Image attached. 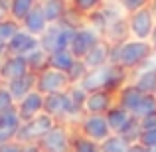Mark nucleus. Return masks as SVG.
<instances>
[{
	"label": "nucleus",
	"instance_id": "30",
	"mask_svg": "<svg viewBox=\"0 0 156 152\" xmlns=\"http://www.w3.org/2000/svg\"><path fill=\"white\" fill-rule=\"evenodd\" d=\"M73 10H77L79 14H93L99 8H103V0H71Z\"/></svg>",
	"mask_w": 156,
	"mask_h": 152
},
{
	"label": "nucleus",
	"instance_id": "4",
	"mask_svg": "<svg viewBox=\"0 0 156 152\" xmlns=\"http://www.w3.org/2000/svg\"><path fill=\"white\" fill-rule=\"evenodd\" d=\"M79 134L97 142V144H101L113 133H111V126L107 122L105 115H83L79 121Z\"/></svg>",
	"mask_w": 156,
	"mask_h": 152
},
{
	"label": "nucleus",
	"instance_id": "23",
	"mask_svg": "<svg viewBox=\"0 0 156 152\" xmlns=\"http://www.w3.org/2000/svg\"><path fill=\"white\" fill-rule=\"evenodd\" d=\"M26 61H28V67H30L32 73H40L46 67H50V53L46 50H42V48H38L32 53H28Z\"/></svg>",
	"mask_w": 156,
	"mask_h": 152
},
{
	"label": "nucleus",
	"instance_id": "11",
	"mask_svg": "<svg viewBox=\"0 0 156 152\" xmlns=\"http://www.w3.org/2000/svg\"><path fill=\"white\" fill-rule=\"evenodd\" d=\"M6 48H8V55H22V57H26L28 53H32L34 50L40 48V38L32 36L30 32H26V30H20L18 34L6 44Z\"/></svg>",
	"mask_w": 156,
	"mask_h": 152
},
{
	"label": "nucleus",
	"instance_id": "1",
	"mask_svg": "<svg viewBox=\"0 0 156 152\" xmlns=\"http://www.w3.org/2000/svg\"><path fill=\"white\" fill-rule=\"evenodd\" d=\"M152 46L150 42H140V40L129 38L126 42L117 44L111 50V63L117 67L130 71V69H138L150 55H152Z\"/></svg>",
	"mask_w": 156,
	"mask_h": 152
},
{
	"label": "nucleus",
	"instance_id": "41",
	"mask_svg": "<svg viewBox=\"0 0 156 152\" xmlns=\"http://www.w3.org/2000/svg\"><path fill=\"white\" fill-rule=\"evenodd\" d=\"M148 8H150V12L154 14V18H156V0H150V2H148Z\"/></svg>",
	"mask_w": 156,
	"mask_h": 152
},
{
	"label": "nucleus",
	"instance_id": "25",
	"mask_svg": "<svg viewBox=\"0 0 156 152\" xmlns=\"http://www.w3.org/2000/svg\"><path fill=\"white\" fill-rule=\"evenodd\" d=\"M20 30H22V26H20L16 20H12V18L6 16L4 20H0V42L8 44Z\"/></svg>",
	"mask_w": 156,
	"mask_h": 152
},
{
	"label": "nucleus",
	"instance_id": "17",
	"mask_svg": "<svg viewBox=\"0 0 156 152\" xmlns=\"http://www.w3.org/2000/svg\"><path fill=\"white\" fill-rule=\"evenodd\" d=\"M36 79H38V75L30 71V73H26L24 77H20V79H16V81H12V83L4 85V87L10 91L12 99L18 103V101H22L24 97L30 95V93L36 89Z\"/></svg>",
	"mask_w": 156,
	"mask_h": 152
},
{
	"label": "nucleus",
	"instance_id": "43",
	"mask_svg": "<svg viewBox=\"0 0 156 152\" xmlns=\"http://www.w3.org/2000/svg\"><path fill=\"white\" fill-rule=\"evenodd\" d=\"M6 16H8V12H6V10H4V8H2V6H0V20H4V18H6Z\"/></svg>",
	"mask_w": 156,
	"mask_h": 152
},
{
	"label": "nucleus",
	"instance_id": "24",
	"mask_svg": "<svg viewBox=\"0 0 156 152\" xmlns=\"http://www.w3.org/2000/svg\"><path fill=\"white\" fill-rule=\"evenodd\" d=\"M140 133H142V129H140V121H138L136 117H133L129 122L125 125V129L119 133V136H122L129 144H134V142H138V138H140Z\"/></svg>",
	"mask_w": 156,
	"mask_h": 152
},
{
	"label": "nucleus",
	"instance_id": "3",
	"mask_svg": "<svg viewBox=\"0 0 156 152\" xmlns=\"http://www.w3.org/2000/svg\"><path fill=\"white\" fill-rule=\"evenodd\" d=\"M55 125H57L55 118H51L50 115L42 113L38 117H34L32 121H26V122L20 125L16 142H20V144H38Z\"/></svg>",
	"mask_w": 156,
	"mask_h": 152
},
{
	"label": "nucleus",
	"instance_id": "33",
	"mask_svg": "<svg viewBox=\"0 0 156 152\" xmlns=\"http://www.w3.org/2000/svg\"><path fill=\"white\" fill-rule=\"evenodd\" d=\"M16 109V101L12 99L10 91H8L4 85H0V115L8 113V111Z\"/></svg>",
	"mask_w": 156,
	"mask_h": 152
},
{
	"label": "nucleus",
	"instance_id": "45",
	"mask_svg": "<svg viewBox=\"0 0 156 152\" xmlns=\"http://www.w3.org/2000/svg\"><path fill=\"white\" fill-rule=\"evenodd\" d=\"M152 95H154V97H156V87H154V93H152Z\"/></svg>",
	"mask_w": 156,
	"mask_h": 152
},
{
	"label": "nucleus",
	"instance_id": "38",
	"mask_svg": "<svg viewBox=\"0 0 156 152\" xmlns=\"http://www.w3.org/2000/svg\"><path fill=\"white\" fill-rule=\"evenodd\" d=\"M22 152H44V150L40 148V144H24Z\"/></svg>",
	"mask_w": 156,
	"mask_h": 152
},
{
	"label": "nucleus",
	"instance_id": "10",
	"mask_svg": "<svg viewBox=\"0 0 156 152\" xmlns=\"http://www.w3.org/2000/svg\"><path fill=\"white\" fill-rule=\"evenodd\" d=\"M44 103H46V95H42L40 91H32L30 95H26L22 101L16 103V111H18V117L22 122L32 121L34 117L44 113Z\"/></svg>",
	"mask_w": 156,
	"mask_h": 152
},
{
	"label": "nucleus",
	"instance_id": "27",
	"mask_svg": "<svg viewBox=\"0 0 156 152\" xmlns=\"http://www.w3.org/2000/svg\"><path fill=\"white\" fill-rule=\"evenodd\" d=\"M71 152H101V146L81 134H75L71 142Z\"/></svg>",
	"mask_w": 156,
	"mask_h": 152
},
{
	"label": "nucleus",
	"instance_id": "34",
	"mask_svg": "<svg viewBox=\"0 0 156 152\" xmlns=\"http://www.w3.org/2000/svg\"><path fill=\"white\" fill-rule=\"evenodd\" d=\"M138 142H140L142 146H146V148H152V146H156V129H152V130H142Z\"/></svg>",
	"mask_w": 156,
	"mask_h": 152
},
{
	"label": "nucleus",
	"instance_id": "39",
	"mask_svg": "<svg viewBox=\"0 0 156 152\" xmlns=\"http://www.w3.org/2000/svg\"><path fill=\"white\" fill-rule=\"evenodd\" d=\"M6 55H8V48H6V44H4V42H0V61H2Z\"/></svg>",
	"mask_w": 156,
	"mask_h": 152
},
{
	"label": "nucleus",
	"instance_id": "35",
	"mask_svg": "<svg viewBox=\"0 0 156 152\" xmlns=\"http://www.w3.org/2000/svg\"><path fill=\"white\" fill-rule=\"evenodd\" d=\"M140 129L142 130H152V129H156V113L148 115V117H144V118H140Z\"/></svg>",
	"mask_w": 156,
	"mask_h": 152
},
{
	"label": "nucleus",
	"instance_id": "7",
	"mask_svg": "<svg viewBox=\"0 0 156 152\" xmlns=\"http://www.w3.org/2000/svg\"><path fill=\"white\" fill-rule=\"evenodd\" d=\"M129 20V32L133 40H140V42H148L150 36H152L156 18L150 12V8H142V10L134 12V14L126 16Z\"/></svg>",
	"mask_w": 156,
	"mask_h": 152
},
{
	"label": "nucleus",
	"instance_id": "16",
	"mask_svg": "<svg viewBox=\"0 0 156 152\" xmlns=\"http://www.w3.org/2000/svg\"><path fill=\"white\" fill-rule=\"evenodd\" d=\"M142 97H144V93H142L134 83H129L117 93V105L122 107L125 111H129V113L133 115L134 111H136V107L140 105Z\"/></svg>",
	"mask_w": 156,
	"mask_h": 152
},
{
	"label": "nucleus",
	"instance_id": "19",
	"mask_svg": "<svg viewBox=\"0 0 156 152\" xmlns=\"http://www.w3.org/2000/svg\"><path fill=\"white\" fill-rule=\"evenodd\" d=\"M105 117H107V122H109V126H111V133H113V134H119L122 129H125L126 122L133 118V115L115 103V107L105 115Z\"/></svg>",
	"mask_w": 156,
	"mask_h": 152
},
{
	"label": "nucleus",
	"instance_id": "5",
	"mask_svg": "<svg viewBox=\"0 0 156 152\" xmlns=\"http://www.w3.org/2000/svg\"><path fill=\"white\" fill-rule=\"evenodd\" d=\"M38 79H36V91H40L42 95H53V93H63L69 89V79L67 73L57 71L53 67H46L44 71L36 73Z\"/></svg>",
	"mask_w": 156,
	"mask_h": 152
},
{
	"label": "nucleus",
	"instance_id": "13",
	"mask_svg": "<svg viewBox=\"0 0 156 152\" xmlns=\"http://www.w3.org/2000/svg\"><path fill=\"white\" fill-rule=\"evenodd\" d=\"M20 125H22V121H20L18 111H16V109L0 115V146L16 140L18 130H20Z\"/></svg>",
	"mask_w": 156,
	"mask_h": 152
},
{
	"label": "nucleus",
	"instance_id": "12",
	"mask_svg": "<svg viewBox=\"0 0 156 152\" xmlns=\"http://www.w3.org/2000/svg\"><path fill=\"white\" fill-rule=\"evenodd\" d=\"M115 97L109 91H93L87 95L83 113L85 115H107L115 107Z\"/></svg>",
	"mask_w": 156,
	"mask_h": 152
},
{
	"label": "nucleus",
	"instance_id": "29",
	"mask_svg": "<svg viewBox=\"0 0 156 152\" xmlns=\"http://www.w3.org/2000/svg\"><path fill=\"white\" fill-rule=\"evenodd\" d=\"M67 95H69V99H71V103L77 107L79 111H83V107H85V101H87V95L89 93L85 91L83 87H81L79 83H75V85H69V89H67Z\"/></svg>",
	"mask_w": 156,
	"mask_h": 152
},
{
	"label": "nucleus",
	"instance_id": "18",
	"mask_svg": "<svg viewBox=\"0 0 156 152\" xmlns=\"http://www.w3.org/2000/svg\"><path fill=\"white\" fill-rule=\"evenodd\" d=\"M42 10L46 14L48 24H59L67 14V0H42Z\"/></svg>",
	"mask_w": 156,
	"mask_h": 152
},
{
	"label": "nucleus",
	"instance_id": "44",
	"mask_svg": "<svg viewBox=\"0 0 156 152\" xmlns=\"http://www.w3.org/2000/svg\"><path fill=\"white\" fill-rule=\"evenodd\" d=\"M148 152H156V146H152V148H148Z\"/></svg>",
	"mask_w": 156,
	"mask_h": 152
},
{
	"label": "nucleus",
	"instance_id": "32",
	"mask_svg": "<svg viewBox=\"0 0 156 152\" xmlns=\"http://www.w3.org/2000/svg\"><path fill=\"white\" fill-rule=\"evenodd\" d=\"M148 2L150 0H119V4H121V8L125 10L126 16L134 14V12L142 10V8H148Z\"/></svg>",
	"mask_w": 156,
	"mask_h": 152
},
{
	"label": "nucleus",
	"instance_id": "20",
	"mask_svg": "<svg viewBox=\"0 0 156 152\" xmlns=\"http://www.w3.org/2000/svg\"><path fill=\"white\" fill-rule=\"evenodd\" d=\"M133 83L144 95H152L154 87H156V69H136V75H134Z\"/></svg>",
	"mask_w": 156,
	"mask_h": 152
},
{
	"label": "nucleus",
	"instance_id": "26",
	"mask_svg": "<svg viewBox=\"0 0 156 152\" xmlns=\"http://www.w3.org/2000/svg\"><path fill=\"white\" fill-rule=\"evenodd\" d=\"M99 146H101V152H126L129 150V142L119 134H111Z\"/></svg>",
	"mask_w": 156,
	"mask_h": 152
},
{
	"label": "nucleus",
	"instance_id": "31",
	"mask_svg": "<svg viewBox=\"0 0 156 152\" xmlns=\"http://www.w3.org/2000/svg\"><path fill=\"white\" fill-rule=\"evenodd\" d=\"M87 71H89V69L85 67V63H83L81 59H77L75 63H73V67L67 71V79H69V83H71V85L81 83V79L87 75Z\"/></svg>",
	"mask_w": 156,
	"mask_h": 152
},
{
	"label": "nucleus",
	"instance_id": "42",
	"mask_svg": "<svg viewBox=\"0 0 156 152\" xmlns=\"http://www.w3.org/2000/svg\"><path fill=\"white\" fill-rule=\"evenodd\" d=\"M10 2H12V0H0V6H2L4 10L8 12V8H10Z\"/></svg>",
	"mask_w": 156,
	"mask_h": 152
},
{
	"label": "nucleus",
	"instance_id": "22",
	"mask_svg": "<svg viewBox=\"0 0 156 152\" xmlns=\"http://www.w3.org/2000/svg\"><path fill=\"white\" fill-rule=\"evenodd\" d=\"M77 61V57L73 55L69 50H61V51H55L50 55V67L57 69V71H63L67 73L69 69L73 67V63Z\"/></svg>",
	"mask_w": 156,
	"mask_h": 152
},
{
	"label": "nucleus",
	"instance_id": "28",
	"mask_svg": "<svg viewBox=\"0 0 156 152\" xmlns=\"http://www.w3.org/2000/svg\"><path fill=\"white\" fill-rule=\"evenodd\" d=\"M156 113V97L154 95H144L140 101V105L136 107V111L133 113V117H136L138 121L144 117H148V115Z\"/></svg>",
	"mask_w": 156,
	"mask_h": 152
},
{
	"label": "nucleus",
	"instance_id": "37",
	"mask_svg": "<svg viewBox=\"0 0 156 152\" xmlns=\"http://www.w3.org/2000/svg\"><path fill=\"white\" fill-rule=\"evenodd\" d=\"M126 152H148V148L142 146L140 142H134V144H129V150Z\"/></svg>",
	"mask_w": 156,
	"mask_h": 152
},
{
	"label": "nucleus",
	"instance_id": "8",
	"mask_svg": "<svg viewBox=\"0 0 156 152\" xmlns=\"http://www.w3.org/2000/svg\"><path fill=\"white\" fill-rule=\"evenodd\" d=\"M73 136L63 122H57L55 126L38 142L44 152H71Z\"/></svg>",
	"mask_w": 156,
	"mask_h": 152
},
{
	"label": "nucleus",
	"instance_id": "14",
	"mask_svg": "<svg viewBox=\"0 0 156 152\" xmlns=\"http://www.w3.org/2000/svg\"><path fill=\"white\" fill-rule=\"evenodd\" d=\"M111 50H113V46L103 38L81 61L85 63L87 69H97V67H103V65H109L111 63Z\"/></svg>",
	"mask_w": 156,
	"mask_h": 152
},
{
	"label": "nucleus",
	"instance_id": "15",
	"mask_svg": "<svg viewBox=\"0 0 156 152\" xmlns=\"http://www.w3.org/2000/svg\"><path fill=\"white\" fill-rule=\"evenodd\" d=\"M22 30H26V32H30L32 36H36V38H40V36L44 34V32L48 30V20H46V14H44V10H42V4H36L34 6V10L30 12V14L26 16V18L22 20Z\"/></svg>",
	"mask_w": 156,
	"mask_h": 152
},
{
	"label": "nucleus",
	"instance_id": "21",
	"mask_svg": "<svg viewBox=\"0 0 156 152\" xmlns=\"http://www.w3.org/2000/svg\"><path fill=\"white\" fill-rule=\"evenodd\" d=\"M36 4H38V0H12L10 8H8V18H12L18 24H22V20L34 10Z\"/></svg>",
	"mask_w": 156,
	"mask_h": 152
},
{
	"label": "nucleus",
	"instance_id": "9",
	"mask_svg": "<svg viewBox=\"0 0 156 152\" xmlns=\"http://www.w3.org/2000/svg\"><path fill=\"white\" fill-rule=\"evenodd\" d=\"M26 73H30V67H28L26 57L22 55H6L0 61V81L4 85L24 77Z\"/></svg>",
	"mask_w": 156,
	"mask_h": 152
},
{
	"label": "nucleus",
	"instance_id": "36",
	"mask_svg": "<svg viewBox=\"0 0 156 152\" xmlns=\"http://www.w3.org/2000/svg\"><path fill=\"white\" fill-rule=\"evenodd\" d=\"M24 144H20V142H8V144H2L0 146V152H22Z\"/></svg>",
	"mask_w": 156,
	"mask_h": 152
},
{
	"label": "nucleus",
	"instance_id": "2",
	"mask_svg": "<svg viewBox=\"0 0 156 152\" xmlns=\"http://www.w3.org/2000/svg\"><path fill=\"white\" fill-rule=\"evenodd\" d=\"M75 30L77 28L69 26V24H50L48 30L40 36V48L46 50L48 53H55V51H61V50H69L71 46V40L75 36Z\"/></svg>",
	"mask_w": 156,
	"mask_h": 152
},
{
	"label": "nucleus",
	"instance_id": "6",
	"mask_svg": "<svg viewBox=\"0 0 156 152\" xmlns=\"http://www.w3.org/2000/svg\"><path fill=\"white\" fill-rule=\"evenodd\" d=\"M101 40H103V36H101L95 28H91L89 24H83L81 28L75 30V36H73V40H71L69 51H71L77 59H83Z\"/></svg>",
	"mask_w": 156,
	"mask_h": 152
},
{
	"label": "nucleus",
	"instance_id": "40",
	"mask_svg": "<svg viewBox=\"0 0 156 152\" xmlns=\"http://www.w3.org/2000/svg\"><path fill=\"white\" fill-rule=\"evenodd\" d=\"M150 46H152V50L156 51V24H154V30H152V36H150Z\"/></svg>",
	"mask_w": 156,
	"mask_h": 152
}]
</instances>
